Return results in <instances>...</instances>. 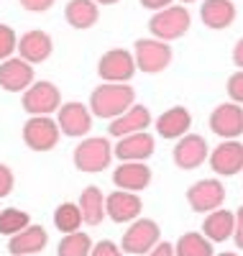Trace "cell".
Instances as JSON below:
<instances>
[{"label":"cell","mask_w":243,"mask_h":256,"mask_svg":"<svg viewBox=\"0 0 243 256\" xmlns=\"http://www.w3.org/2000/svg\"><path fill=\"white\" fill-rule=\"evenodd\" d=\"M130 105H136V90L130 84L102 82L90 95V110L95 118H102V120H113L123 116Z\"/></svg>","instance_id":"cell-1"},{"label":"cell","mask_w":243,"mask_h":256,"mask_svg":"<svg viewBox=\"0 0 243 256\" xmlns=\"http://www.w3.org/2000/svg\"><path fill=\"white\" fill-rule=\"evenodd\" d=\"M192 26V16L184 6H169L164 10H156L148 20V31L154 38L159 41H174V38H182Z\"/></svg>","instance_id":"cell-2"},{"label":"cell","mask_w":243,"mask_h":256,"mask_svg":"<svg viewBox=\"0 0 243 256\" xmlns=\"http://www.w3.org/2000/svg\"><path fill=\"white\" fill-rule=\"evenodd\" d=\"M72 162L80 172H102L108 169V164L113 162V146H110L108 138L102 136H90V138H82L80 146L74 148Z\"/></svg>","instance_id":"cell-3"},{"label":"cell","mask_w":243,"mask_h":256,"mask_svg":"<svg viewBox=\"0 0 243 256\" xmlns=\"http://www.w3.org/2000/svg\"><path fill=\"white\" fill-rule=\"evenodd\" d=\"M134 56L136 67L144 74H159L172 64V46L159 38H138L134 44Z\"/></svg>","instance_id":"cell-4"},{"label":"cell","mask_w":243,"mask_h":256,"mask_svg":"<svg viewBox=\"0 0 243 256\" xmlns=\"http://www.w3.org/2000/svg\"><path fill=\"white\" fill-rule=\"evenodd\" d=\"M20 105L28 116H52L62 108V92L54 82L49 80H38L24 92Z\"/></svg>","instance_id":"cell-5"},{"label":"cell","mask_w":243,"mask_h":256,"mask_svg":"<svg viewBox=\"0 0 243 256\" xmlns=\"http://www.w3.org/2000/svg\"><path fill=\"white\" fill-rule=\"evenodd\" d=\"M136 56L128 49H110L100 56L98 62V74L102 82H118V84H128L136 74Z\"/></svg>","instance_id":"cell-6"},{"label":"cell","mask_w":243,"mask_h":256,"mask_svg":"<svg viewBox=\"0 0 243 256\" xmlns=\"http://www.w3.org/2000/svg\"><path fill=\"white\" fill-rule=\"evenodd\" d=\"M59 123L52 116H31L24 123V144L31 152H52L59 144Z\"/></svg>","instance_id":"cell-7"},{"label":"cell","mask_w":243,"mask_h":256,"mask_svg":"<svg viewBox=\"0 0 243 256\" xmlns=\"http://www.w3.org/2000/svg\"><path fill=\"white\" fill-rule=\"evenodd\" d=\"M159 223L151 220V218H136L134 223H128V230L123 233V241H120V248L126 254H148L154 246L159 244Z\"/></svg>","instance_id":"cell-8"},{"label":"cell","mask_w":243,"mask_h":256,"mask_svg":"<svg viewBox=\"0 0 243 256\" xmlns=\"http://www.w3.org/2000/svg\"><path fill=\"white\" fill-rule=\"evenodd\" d=\"M210 156V146L200 134H187L182 138H176L174 148H172V159L174 164L184 169V172H192V169L202 166Z\"/></svg>","instance_id":"cell-9"},{"label":"cell","mask_w":243,"mask_h":256,"mask_svg":"<svg viewBox=\"0 0 243 256\" xmlns=\"http://www.w3.org/2000/svg\"><path fill=\"white\" fill-rule=\"evenodd\" d=\"M56 123L59 131L70 138H82L90 134L92 128V110L87 105L72 100V102H62V108L56 110Z\"/></svg>","instance_id":"cell-10"},{"label":"cell","mask_w":243,"mask_h":256,"mask_svg":"<svg viewBox=\"0 0 243 256\" xmlns=\"http://www.w3.org/2000/svg\"><path fill=\"white\" fill-rule=\"evenodd\" d=\"M223 200H226V187L215 177L200 180V182L190 184L187 190V202L194 212H212L223 205Z\"/></svg>","instance_id":"cell-11"},{"label":"cell","mask_w":243,"mask_h":256,"mask_svg":"<svg viewBox=\"0 0 243 256\" xmlns=\"http://www.w3.org/2000/svg\"><path fill=\"white\" fill-rule=\"evenodd\" d=\"M210 131L223 141L243 136V108L238 102H223L210 113Z\"/></svg>","instance_id":"cell-12"},{"label":"cell","mask_w":243,"mask_h":256,"mask_svg":"<svg viewBox=\"0 0 243 256\" xmlns=\"http://www.w3.org/2000/svg\"><path fill=\"white\" fill-rule=\"evenodd\" d=\"M208 162H210V169L220 177H233V174L243 172V144L238 138L223 141L210 152Z\"/></svg>","instance_id":"cell-13"},{"label":"cell","mask_w":243,"mask_h":256,"mask_svg":"<svg viewBox=\"0 0 243 256\" xmlns=\"http://www.w3.org/2000/svg\"><path fill=\"white\" fill-rule=\"evenodd\" d=\"M144 210V202L138 198V192L128 190H116L105 198V212L113 223H134Z\"/></svg>","instance_id":"cell-14"},{"label":"cell","mask_w":243,"mask_h":256,"mask_svg":"<svg viewBox=\"0 0 243 256\" xmlns=\"http://www.w3.org/2000/svg\"><path fill=\"white\" fill-rule=\"evenodd\" d=\"M34 84V64L20 56L0 62V88L6 92H26Z\"/></svg>","instance_id":"cell-15"},{"label":"cell","mask_w":243,"mask_h":256,"mask_svg":"<svg viewBox=\"0 0 243 256\" xmlns=\"http://www.w3.org/2000/svg\"><path fill=\"white\" fill-rule=\"evenodd\" d=\"M154 148H156V138L148 131H141L118 138V144L113 146V156L118 162H146L154 154Z\"/></svg>","instance_id":"cell-16"},{"label":"cell","mask_w":243,"mask_h":256,"mask_svg":"<svg viewBox=\"0 0 243 256\" xmlns=\"http://www.w3.org/2000/svg\"><path fill=\"white\" fill-rule=\"evenodd\" d=\"M54 52V41L46 31L41 28H34V31H26L24 36L18 38V56L26 59L28 64H41L46 62Z\"/></svg>","instance_id":"cell-17"},{"label":"cell","mask_w":243,"mask_h":256,"mask_svg":"<svg viewBox=\"0 0 243 256\" xmlns=\"http://www.w3.org/2000/svg\"><path fill=\"white\" fill-rule=\"evenodd\" d=\"M151 126V110L146 105H130V108L110 120L108 126V134L113 138H123V136H130V134H141Z\"/></svg>","instance_id":"cell-18"},{"label":"cell","mask_w":243,"mask_h":256,"mask_svg":"<svg viewBox=\"0 0 243 256\" xmlns=\"http://www.w3.org/2000/svg\"><path fill=\"white\" fill-rule=\"evenodd\" d=\"M113 184L118 190L141 192L151 184V169L146 166V162H120L113 172Z\"/></svg>","instance_id":"cell-19"},{"label":"cell","mask_w":243,"mask_h":256,"mask_svg":"<svg viewBox=\"0 0 243 256\" xmlns=\"http://www.w3.org/2000/svg\"><path fill=\"white\" fill-rule=\"evenodd\" d=\"M49 244V233L44 226H28L20 233L8 238V254L13 256H31V254H41L44 246Z\"/></svg>","instance_id":"cell-20"},{"label":"cell","mask_w":243,"mask_h":256,"mask_svg":"<svg viewBox=\"0 0 243 256\" xmlns=\"http://www.w3.org/2000/svg\"><path fill=\"white\" fill-rule=\"evenodd\" d=\"M190 128H192V116H190L187 108H182V105H174V108L164 110L156 118V134L162 138H169V141L187 136Z\"/></svg>","instance_id":"cell-21"},{"label":"cell","mask_w":243,"mask_h":256,"mask_svg":"<svg viewBox=\"0 0 243 256\" xmlns=\"http://www.w3.org/2000/svg\"><path fill=\"white\" fill-rule=\"evenodd\" d=\"M200 18L202 24L212 31H223L228 26H233L236 20V6L233 0H205L200 6Z\"/></svg>","instance_id":"cell-22"},{"label":"cell","mask_w":243,"mask_h":256,"mask_svg":"<svg viewBox=\"0 0 243 256\" xmlns=\"http://www.w3.org/2000/svg\"><path fill=\"white\" fill-rule=\"evenodd\" d=\"M236 230V212L230 210H212L208 212V218L202 220V236H208L212 244H223L228 238H233Z\"/></svg>","instance_id":"cell-23"},{"label":"cell","mask_w":243,"mask_h":256,"mask_svg":"<svg viewBox=\"0 0 243 256\" xmlns=\"http://www.w3.org/2000/svg\"><path fill=\"white\" fill-rule=\"evenodd\" d=\"M64 18L67 24L77 31H84V28H92L100 18V8L95 0H70L64 6Z\"/></svg>","instance_id":"cell-24"},{"label":"cell","mask_w":243,"mask_h":256,"mask_svg":"<svg viewBox=\"0 0 243 256\" xmlns=\"http://www.w3.org/2000/svg\"><path fill=\"white\" fill-rule=\"evenodd\" d=\"M80 210H82V218L87 226H100L102 218L108 216L105 212V195L100 192V187L90 184L82 190L80 195Z\"/></svg>","instance_id":"cell-25"},{"label":"cell","mask_w":243,"mask_h":256,"mask_svg":"<svg viewBox=\"0 0 243 256\" xmlns=\"http://www.w3.org/2000/svg\"><path fill=\"white\" fill-rule=\"evenodd\" d=\"M174 254L176 256H215L212 241L208 236H202V233H197V230L182 233L180 241L174 244Z\"/></svg>","instance_id":"cell-26"},{"label":"cell","mask_w":243,"mask_h":256,"mask_svg":"<svg viewBox=\"0 0 243 256\" xmlns=\"http://www.w3.org/2000/svg\"><path fill=\"white\" fill-rule=\"evenodd\" d=\"M82 223H84V218H82L80 202H62V205H56V210H54V226H56V230L74 233V230H80Z\"/></svg>","instance_id":"cell-27"},{"label":"cell","mask_w":243,"mask_h":256,"mask_svg":"<svg viewBox=\"0 0 243 256\" xmlns=\"http://www.w3.org/2000/svg\"><path fill=\"white\" fill-rule=\"evenodd\" d=\"M92 238L82 230H74V233H64V238L59 241L56 246V256H90L92 251Z\"/></svg>","instance_id":"cell-28"},{"label":"cell","mask_w":243,"mask_h":256,"mask_svg":"<svg viewBox=\"0 0 243 256\" xmlns=\"http://www.w3.org/2000/svg\"><path fill=\"white\" fill-rule=\"evenodd\" d=\"M31 226V216L26 210H18V208H6L0 210V236H16L24 228Z\"/></svg>","instance_id":"cell-29"},{"label":"cell","mask_w":243,"mask_h":256,"mask_svg":"<svg viewBox=\"0 0 243 256\" xmlns=\"http://www.w3.org/2000/svg\"><path fill=\"white\" fill-rule=\"evenodd\" d=\"M18 49V36L10 26L0 24V62H6L13 56V52Z\"/></svg>","instance_id":"cell-30"},{"label":"cell","mask_w":243,"mask_h":256,"mask_svg":"<svg viewBox=\"0 0 243 256\" xmlns=\"http://www.w3.org/2000/svg\"><path fill=\"white\" fill-rule=\"evenodd\" d=\"M228 98H230V102H238V105H243V70H238V72H233L230 77H228Z\"/></svg>","instance_id":"cell-31"},{"label":"cell","mask_w":243,"mask_h":256,"mask_svg":"<svg viewBox=\"0 0 243 256\" xmlns=\"http://www.w3.org/2000/svg\"><path fill=\"white\" fill-rule=\"evenodd\" d=\"M90 256H126V251L118 244H113V241H100V244L92 246Z\"/></svg>","instance_id":"cell-32"},{"label":"cell","mask_w":243,"mask_h":256,"mask_svg":"<svg viewBox=\"0 0 243 256\" xmlns=\"http://www.w3.org/2000/svg\"><path fill=\"white\" fill-rule=\"evenodd\" d=\"M13 184H16V177H13V172H10V166L0 164V200L10 195Z\"/></svg>","instance_id":"cell-33"},{"label":"cell","mask_w":243,"mask_h":256,"mask_svg":"<svg viewBox=\"0 0 243 256\" xmlns=\"http://www.w3.org/2000/svg\"><path fill=\"white\" fill-rule=\"evenodd\" d=\"M20 8L28 10V13H46L52 6H54V0H18Z\"/></svg>","instance_id":"cell-34"},{"label":"cell","mask_w":243,"mask_h":256,"mask_svg":"<svg viewBox=\"0 0 243 256\" xmlns=\"http://www.w3.org/2000/svg\"><path fill=\"white\" fill-rule=\"evenodd\" d=\"M233 238H236V246L243 251V208L236 210V230H233Z\"/></svg>","instance_id":"cell-35"},{"label":"cell","mask_w":243,"mask_h":256,"mask_svg":"<svg viewBox=\"0 0 243 256\" xmlns=\"http://www.w3.org/2000/svg\"><path fill=\"white\" fill-rule=\"evenodd\" d=\"M146 256H176V254H174V246H172V244H166V241H159V244L154 246V248H151Z\"/></svg>","instance_id":"cell-36"},{"label":"cell","mask_w":243,"mask_h":256,"mask_svg":"<svg viewBox=\"0 0 243 256\" xmlns=\"http://www.w3.org/2000/svg\"><path fill=\"white\" fill-rule=\"evenodd\" d=\"M141 6L156 13V10H164V8H169V6H172V0H141Z\"/></svg>","instance_id":"cell-37"},{"label":"cell","mask_w":243,"mask_h":256,"mask_svg":"<svg viewBox=\"0 0 243 256\" xmlns=\"http://www.w3.org/2000/svg\"><path fill=\"white\" fill-rule=\"evenodd\" d=\"M233 64L238 70H243V38H238L236 46H233Z\"/></svg>","instance_id":"cell-38"},{"label":"cell","mask_w":243,"mask_h":256,"mask_svg":"<svg viewBox=\"0 0 243 256\" xmlns=\"http://www.w3.org/2000/svg\"><path fill=\"white\" fill-rule=\"evenodd\" d=\"M98 6H113V3H118V0H95Z\"/></svg>","instance_id":"cell-39"},{"label":"cell","mask_w":243,"mask_h":256,"mask_svg":"<svg viewBox=\"0 0 243 256\" xmlns=\"http://www.w3.org/2000/svg\"><path fill=\"white\" fill-rule=\"evenodd\" d=\"M218 256H238V254H233V251H223V254H218Z\"/></svg>","instance_id":"cell-40"},{"label":"cell","mask_w":243,"mask_h":256,"mask_svg":"<svg viewBox=\"0 0 243 256\" xmlns=\"http://www.w3.org/2000/svg\"><path fill=\"white\" fill-rule=\"evenodd\" d=\"M180 3H197V0H180Z\"/></svg>","instance_id":"cell-41"},{"label":"cell","mask_w":243,"mask_h":256,"mask_svg":"<svg viewBox=\"0 0 243 256\" xmlns=\"http://www.w3.org/2000/svg\"><path fill=\"white\" fill-rule=\"evenodd\" d=\"M31 256H38V254H31Z\"/></svg>","instance_id":"cell-42"}]
</instances>
